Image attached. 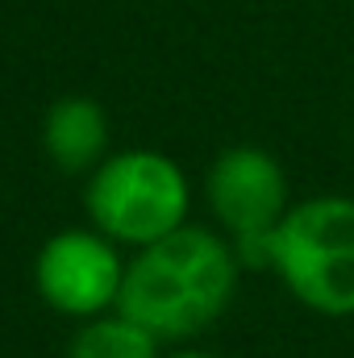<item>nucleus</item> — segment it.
<instances>
[{"label":"nucleus","instance_id":"obj_6","mask_svg":"<svg viewBox=\"0 0 354 358\" xmlns=\"http://www.w3.org/2000/svg\"><path fill=\"white\" fill-rule=\"evenodd\" d=\"M42 150L67 176H92L108 159V113L92 96H63L42 117Z\"/></svg>","mask_w":354,"mask_h":358},{"label":"nucleus","instance_id":"obj_7","mask_svg":"<svg viewBox=\"0 0 354 358\" xmlns=\"http://www.w3.org/2000/svg\"><path fill=\"white\" fill-rule=\"evenodd\" d=\"M67 358H163V342L146 325L113 308L80 321V329L67 342Z\"/></svg>","mask_w":354,"mask_h":358},{"label":"nucleus","instance_id":"obj_4","mask_svg":"<svg viewBox=\"0 0 354 358\" xmlns=\"http://www.w3.org/2000/svg\"><path fill=\"white\" fill-rule=\"evenodd\" d=\"M204 200L242 267H267V238L292 208L283 163L250 142L225 146L204 176Z\"/></svg>","mask_w":354,"mask_h":358},{"label":"nucleus","instance_id":"obj_3","mask_svg":"<svg viewBox=\"0 0 354 358\" xmlns=\"http://www.w3.org/2000/svg\"><path fill=\"white\" fill-rule=\"evenodd\" d=\"M84 208L92 229H100L117 246L142 250L187 225L192 183L171 155L134 146L108 155L88 176Z\"/></svg>","mask_w":354,"mask_h":358},{"label":"nucleus","instance_id":"obj_1","mask_svg":"<svg viewBox=\"0 0 354 358\" xmlns=\"http://www.w3.org/2000/svg\"><path fill=\"white\" fill-rule=\"evenodd\" d=\"M242 283V259L221 229L183 225L176 234L134 250L117 308L146 325L163 346L192 342L213 329Z\"/></svg>","mask_w":354,"mask_h":358},{"label":"nucleus","instance_id":"obj_5","mask_svg":"<svg viewBox=\"0 0 354 358\" xmlns=\"http://www.w3.org/2000/svg\"><path fill=\"white\" fill-rule=\"evenodd\" d=\"M125 263L129 259H121V246L100 229H59L34 259V292L46 308L88 321L117 308Z\"/></svg>","mask_w":354,"mask_h":358},{"label":"nucleus","instance_id":"obj_2","mask_svg":"<svg viewBox=\"0 0 354 358\" xmlns=\"http://www.w3.org/2000/svg\"><path fill=\"white\" fill-rule=\"evenodd\" d=\"M267 267L317 317H354V196L292 200L267 238Z\"/></svg>","mask_w":354,"mask_h":358},{"label":"nucleus","instance_id":"obj_8","mask_svg":"<svg viewBox=\"0 0 354 358\" xmlns=\"http://www.w3.org/2000/svg\"><path fill=\"white\" fill-rule=\"evenodd\" d=\"M163 358H217V355H204V350H171V355Z\"/></svg>","mask_w":354,"mask_h":358}]
</instances>
